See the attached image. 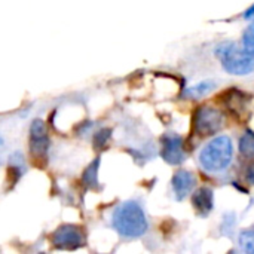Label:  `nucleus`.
<instances>
[{
  "mask_svg": "<svg viewBox=\"0 0 254 254\" xmlns=\"http://www.w3.org/2000/svg\"><path fill=\"white\" fill-rule=\"evenodd\" d=\"M1 143H3V141H1V138H0V144H1Z\"/></svg>",
  "mask_w": 254,
  "mask_h": 254,
  "instance_id": "obj_17",
  "label": "nucleus"
},
{
  "mask_svg": "<svg viewBox=\"0 0 254 254\" xmlns=\"http://www.w3.org/2000/svg\"><path fill=\"white\" fill-rule=\"evenodd\" d=\"M30 147L31 153L36 156H45L49 147V137L46 131V125L42 119L33 121L30 127Z\"/></svg>",
  "mask_w": 254,
  "mask_h": 254,
  "instance_id": "obj_6",
  "label": "nucleus"
},
{
  "mask_svg": "<svg viewBox=\"0 0 254 254\" xmlns=\"http://www.w3.org/2000/svg\"><path fill=\"white\" fill-rule=\"evenodd\" d=\"M244 16H246L247 19H249V18H254V4L250 7V9H247V12H246V15H244Z\"/></svg>",
  "mask_w": 254,
  "mask_h": 254,
  "instance_id": "obj_16",
  "label": "nucleus"
},
{
  "mask_svg": "<svg viewBox=\"0 0 254 254\" xmlns=\"http://www.w3.org/2000/svg\"><path fill=\"white\" fill-rule=\"evenodd\" d=\"M162 158L171 164L179 165L185 161L183 152V140L176 134H168L162 140Z\"/></svg>",
  "mask_w": 254,
  "mask_h": 254,
  "instance_id": "obj_7",
  "label": "nucleus"
},
{
  "mask_svg": "<svg viewBox=\"0 0 254 254\" xmlns=\"http://www.w3.org/2000/svg\"><path fill=\"white\" fill-rule=\"evenodd\" d=\"M240 244L246 252L254 253V231H244L240 235Z\"/></svg>",
  "mask_w": 254,
  "mask_h": 254,
  "instance_id": "obj_12",
  "label": "nucleus"
},
{
  "mask_svg": "<svg viewBox=\"0 0 254 254\" xmlns=\"http://www.w3.org/2000/svg\"><path fill=\"white\" fill-rule=\"evenodd\" d=\"M234 147L232 141L226 135L213 138L199 153V164L205 171L220 173L226 170L232 161Z\"/></svg>",
  "mask_w": 254,
  "mask_h": 254,
  "instance_id": "obj_2",
  "label": "nucleus"
},
{
  "mask_svg": "<svg viewBox=\"0 0 254 254\" xmlns=\"http://www.w3.org/2000/svg\"><path fill=\"white\" fill-rule=\"evenodd\" d=\"M247 182H249L250 185H254V164L253 165H250L249 170H247Z\"/></svg>",
  "mask_w": 254,
  "mask_h": 254,
  "instance_id": "obj_15",
  "label": "nucleus"
},
{
  "mask_svg": "<svg viewBox=\"0 0 254 254\" xmlns=\"http://www.w3.org/2000/svg\"><path fill=\"white\" fill-rule=\"evenodd\" d=\"M222 127H223V115L220 110L210 106H202L195 112L193 128L199 137L214 135Z\"/></svg>",
  "mask_w": 254,
  "mask_h": 254,
  "instance_id": "obj_4",
  "label": "nucleus"
},
{
  "mask_svg": "<svg viewBox=\"0 0 254 254\" xmlns=\"http://www.w3.org/2000/svg\"><path fill=\"white\" fill-rule=\"evenodd\" d=\"M240 152L243 156L254 159V132L247 129L244 135L240 138Z\"/></svg>",
  "mask_w": 254,
  "mask_h": 254,
  "instance_id": "obj_10",
  "label": "nucleus"
},
{
  "mask_svg": "<svg viewBox=\"0 0 254 254\" xmlns=\"http://www.w3.org/2000/svg\"><path fill=\"white\" fill-rule=\"evenodd\" d=\"M52 244L61 250H76L85 244L83 232L76 225H61L51 237Z\"/></svg>",
  "mask_w": 254,
  "mask_h": 254,
  "instance_id": "obj_5",
  "label": "nucleus"
},
{
  "mask_svg": "<svg viewBox=\"0 0 254 254\" xmlns=\"http://www.w3.org/2000/svg\"><path fill=\"white\" fill-rule=\"evenodd\" d=\"M98 164H100V161L97 159V161L92 162V164L86 168V171L83 173V180H85V183L89 185V186H94V185L97 183V170H98Z\"/></svg>",
  "mask_w": 254,
  "mask_h": 254,
  "instance_id": "obj_13",
  "label": "nucleus"
},
{
  "mask_svg": "<svg viewBox=\"0 0 254 254\" xmlns=\"http://www.w3.org/2000/svg\"><path fill=\"white\" fill-rule=\"evenodd\" d=\"M193 207L201 216H207L213 210V190L210 188H201L193 193Z\"/></svg>",
  "mask_w": 254,
  "mask_h": 254,
  "instance_id": "obj_9",
  "label": "nucleus"
},
{
  "mask_svg": "<svg viewBox=\"0 0 254 254\" xmlns=\"http://www.w3.org/2000/svg\"><path fill=\"white\" fill-rule=\"evenodd\" d=\"M216 57L220 60L223 68L237 76L254 71V57L240 48L235 42H223L216 48Z\"/></svg>",
  "mask_w": 254,
  "mask_h": 254,
  "instance_id": "obj_3",
  "label": "nucleus"
},
{
  "mask_svg": "<svg viewBox=\"0 0 254 254\" xmlns=\"http://www.w3.org/2000/svg\"><path fill=\"white\" fill-rule=\"evenodd\" d=\"M171 183H173V190L177 195V199H183L192 192L195 186V176L190 171L182 170L174 174Z\"/></svg>",
  "mask_w": 254,
  "mask_h": 254,
  "instance_id": "obj_8",
  "label": "nucleus"
},
{
  "mask_svg": "<svg viewBox=\"0 0 254 254\" xmlns=\"http://www.w3.org/2000/svg\"><path fill=\"white\" fill-rule=\"evenodd\" d=\"M243 48L246 52L254 57V22L244 31L243 36Z\"/></svg>",
  "mask_w": 254,
  "mask_h": 254,
  "instance_id": "obj_11",
  "label": "nucleus"
},
{
  "mask_svg": "<svg viewBox=\"0 0 254 254\" xmlns=\"http://www.w3.org/2000/svg\"><path fill=\"white\" fill-rule=\"evenodd\" d=\"M213 88H214V83H213V82H202V83H199V85L190 88V89H189V95H192V97H201V95L210 92Z\"/></svg>",
  "mask_w": 254,
  "mask_h": 254,
  "instance_id": "obj_14",
  "label": "nucleus"
},
{
  "mask_svg": "<svg viewBox=\"0 0 254 254\" xmlns=\"http://www.w3.org/2000/svg\"><path fill=\"white\" fill-rule=\"evenodd\" d=\"M112 223L116 232L127 238H138L144 235L149 228L146 214L135 201L122 202L115 210Z\"/></svg>",
  "mask_w": 254,
  "mask_h": 254,
  "instance_id": "obj_1",
  "label": "nucleus"
}]
</instances>
